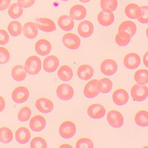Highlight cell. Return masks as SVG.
<instances>
[{"label": "cell", "instance_id": "obj_1", "mask_svg": "<svg viewBox=\"0 0 148 148\" xmlns=\"http://www.w3.org/2000/svg\"><path fill=\"white\" fill-rule=\"evenodd\" d=\"M24 68L27 73L34 75L38 74L41 69V59L36 56H32L25 62Z\"/></svg>", "mask_w": 148, "mask_h": 148}, {"label": "cell", "instance_id": "obj_2", "mask_svg": "<svg viewBox=\"0 0 148 148\" xmlns=\"http://www.w3.org/2000/svg\"><path fill=\"white\" fill-rule=\"evenodd\" d=\"M77 128L75 124L70 120L62 122L59 128V135L62 138L70 139L75 135Z\"/></svg>", "mask_w": 148, "mask_h": 148}, {"label": "cell", "instance_id": "obj_3", "mask_svg": "<svg viewBox=\"0 0 148 148\" xmlns=\"http://www.w3.org/2000/svg\"><path fill=\"white\" fill-rule=\"evenodd\" d=\"M29 89L24 86H18L13 90L11 98L14 102L17 104H22L26 102L29 98Z\"/></svg>", "mask_w": 148, "mask_h": 148}, {"label": "cell", "instance_id": "obj_4", "mask_svg": "<svg viewBox=\"0 0 148 148\" xmlns=\"http://www.w3.org/2000/svg\"><path fill=\"white\" fill-rule=\"evenodd\" d=\"M132 98L138 102L145 101L148 96V89L146 85L135 84L131 89Z\"/></svg>", "mask_w": 148, "mask_h": 148}, {"label": "cell", "instance_id": "obj_5", "mask_svg": "<svg viewBox=\"0 0 148 148\" xmlns=\"http://www.w3.org/2000/svg\"><path fill=\"white\" fill-rule=\"evenodd\" d=\"M56 95L59 99L64 101H69L73 98L74 90L67 83H62L57 87Z\"/></svg>", "mask_w": 148, "mask_h": 148}, {"label": "cell", "instance_id": "obj_6", "mask_svg": "<svg viewBox=\"0 0 148 148\" xmlns=\"http://www.w3.org/2000/svg\"><path fill=\"white\" fill-rule=\"evenodd\" d=\"M107 120L111 127L119 128L123 126L124 118L122 114L116 110H111L107 114Z\"/></svg>", "mask_w": 148, "mask_h": 148}, {"label": "cell", "instance_id": "obj_7", "mask_svg": "<svg viewBox=\"0 0 148 148\" xmlns=\"http://www.w3.org/2000/svg\"><path fill=\"white\" fill-rule=\"evenodd\" d=\"M62 43L66 47L71 50H76L80 47L81 40L77 35L72 33L65 34L62 39Z\"/></svg>", "mask_w": 148, "mask_h": 148}, {"label": "cell", "instance_id": "obj_8", "mask_svg": "<svg viewBox=\"0 0 148 148\" xmlns=\"http://www.w3.org/2000/svg\"><path fill=\"white\" fill-rule=\"evenodd\" d=\"M106 110L104 106L101 104L95 103L90 105L87 109V114L91 119H100L104 117Z\"/></svg>", "mask_w": 148, "mask_h": 148}, {"label": "cell", "instance_id": "obj_9", "mask_svg": "<svg viewBox=\"0 0 148 148\" xmlns=\"http://www.w3.org/2000/svg\"><path fill=\"white\" fill-rule=\"evenodd\" d=\"M141 63V59L140 56L135 53H130L125 55L123 59V64L125 67L133 70L140 66Z\"/></svg>", "mask_w": 148, "mask_h": 148}, {"label": "cell", "instance_id": "obj_10", "mask_svg": "<svg viewBox=\"0 0 148 148\" xmlns=\"http://www.w3.org/2000/svg\"><path fill=\"white\" fill-rule=\"evenodd\" d=\"M101 71L104 75L107 76L112 75L117 71V64L113 59H107L102 62L100 66Z\"/></svg>", "mask_w": 148, "mask_h": 148}, {"label": "cell", "instance_id": "obj_11", "mask_svg": "<svg viewBox=\"0 0 148 148\" xmlns=\"http://www.w3.org/2000/svg\"><path fill=\"white\" fill-rule=\"evenodd\" d=\"M118 30L119 33L122 34L131 38L136 33V25L135 23L131 21H126L120 24Z\"/></svg>", "mask_w": 148, "mask_h": 148}, {"label": "cell", "instance_id": "obj_12", "mask_svg": "<svg viewBox=\"0 0 148 148\" xmlns=\"http://www.w3.org/2000/svg\"><path fill=\"white\" fill-rule=\"evenodd\" d=\"M35 24L38 29L43 32H51L56 30V26L54 21L48 18L41 17L36 18Z\"/></svg>", "mask_w": 148, "mask_h": 148}, {"label": "cell", "instance_id": "obj_13", "mask_svg": "<svg viewBox=\"0 0 148 148\" xmlns=\"http://www.w3.org/2000/svg\"><path fill=\"white\" fill-rule=\"evenodd\" d=\"M78 33L83 38H88L94 32V25L92 23L85 20L81 22L78 25Z\"/></svg>", "mask_w": 148, "mask_h": 148}, {"label": "cell", "instance_id": "obj_14", "mask_svg": "<svg viewBox=\"0 0 148 148\" xmlns=\"http://www.w3.org/2000/svg\"><path fill=\"white\" fill-rule=\"evenodd\" d=\"M35 107L40 112L48 114L53 110L54 104L51 101L47 98H41L36 101Z\"/></svg>", "mask_w": 148, "mask_h": 148}, {"label": "cell", "instance_id": "obj_15", "mask_svg": "<svg viewBox=\"0 0 148 148\" xmlns=\"http://www.w3.org/2000/svg\"><path fill=\"white\" fill-rule=\"evenodd\" d=\"M46 125V120L41 115H36L32 117L29 123V126L32 130L36 132L42 131Z\"/></svg>", "mask_w": 148, "mask_h": 148}, {"label": "cell", "instance_id": "obj_16", "mask_svg": "<svg viewBox=\"0 0 148 148\" xmlns=\"http://www.w3.org/2000/svg\"><path fill=\"white\" fill-rule=\"evenodd\" d=\"M98 80L93 79L88 82L83 88V95L87 98H93L98 96L99 91L97 88Z\"/></svg>", "mask_w": 148, "mask_h": 148}, {"label": "cell", "instance_id": "obj_17", "mask_svg": "<svg viewBox=\"0 0 148 148\" xmlns=\"http://www.w3.org/2000/svg\"><path fill=\"white\" fill-rule=\"evenodd\" d=\"M59 65V60L56 56L51 55L46 58L43 61L44 71L48 73H53L57 70Z\"/></svg>", "mask_w": 148, "mask_h": 148}, {"label": "cell", "instance_id": "obj_18", "mask_svg": "<svg viewBox=\"0 0 148 148\" xmlns=\"http://www.w3.org/2000/svg\"><path fill=\"white\" fill-rule=\"evenodd\" d=\"M35 49L37 54L41 56H46L51 51L52 46L49 41L46 39H40L36 41Z\"/></svg>", "mask_w": 148, "mask_h": 148}, {"label": "cell", "instance_id": "obj_19", "mask_svg": "<svg viewBox=\"0 0 148 148\" xmlns=\"http://www.w3.org/2000/svg\"><path fill=\"white\" fill-rule=\"evenodd\" d=\"M129 95L127 91L122 88L115 90L112 95V100L114 104L117 106H123L127 103Z\"/></svg>", "mask_w": 148, "mask_h": 148}, {"label": "cell", "instance_id": "obj_20", "mask_svg": "<svg viewBox=\"0 0 148 148\" xmlns=\"http://www.w3.org/2000/svg\"><path fill=\"white\" fill-rule=\"evenodd\" d=\"M77 76L82 80H88L94 74V69L89 64H82L77 69Z\"/></svg>", "mask_w": 148, "mask_h": 148}, {"label": "cell", "instance_id": "obj_21", "mask_svg": "<svg viewBox=\"0 0 148 148\" xmlns=\"http://www.w3.org/2000/svg\"><path fill=\"white\" fill-rule=\"evenodd\" d=\"M16 141L21 145H24L29 141L31 138V133L29 130L26 127H22L18 128L15 133Z\"/></svg>", "mask_w": 148, "mask_h": 148}, {"label": "cell", "instance_id": "obj_22", "mask_svg": "<svg viewBox=\"0 0 148 148\" xmlns=\"http://www.w3.org/2000/svg\"><path fill=\"white\" fill-rule=\"evenodd\" d=\"M86 9L85 6L80 4H75L72 6L70 10V16L72 19L80 21L84 18L86 16Z\"/></svg>", "mask_w": 148, "mask_h": 148}, {"label": "cell", "instance_id": "obj_23", "mask_svg": "<svg viewBox=\"0 0 148 148\" xmlns=\"http://www.w3.org/2000/svg\"><path fill=\"white\" fill-rule=\"evenodd\" d=\"M22 31L24 36L29 39H35L38 34V27L32 22H27L23 27Z\"/></svg>", "mask_w": 148, "mask_h": 148}, {"label": "cell", "instance_id": "obj_24", "mask_svg": "<svg viewBox=\"0 0 148 148\" xmlns=\"http://www.w3.org/2000/svg\"><path fill=\"white\" fill-rule=\"evenodd\" d=\"M58 24L62 30L66 32L72 30L75 25L73 19L71 16L67 15H63L59 17L58 20Z\"/></svg>", "mask_w": 148, "mask_h": 148}, {"label": "cell", "instance_id": "obj_25", "mask_svg": "<svg viewBox=\"0 0 148 148\" xmlns=\"http://www.w3.org/2000/svg\"><path fill=\"white\" fill-rule=\"evenodd\" d=\"M115 19V16L112 12H106L101 11L98 15V21L102 26L108 27L112 25Z\"/></svg>", "mask_w": 148, "mask_h": 148}, {"label": "cell", "instance_id": "obj_26", "mask_svg": "<svg viewBox=\"0 0 148 148\" xmlns=\"http://www.w3.org/2000/svg\"><path fill=\"white\" fill-rule=\"evenodd\" d=\"M58 77L62 81L68 82L72 79L73 72L72 69L67 65H64L60 67L58 71Z\"/></svg>", "mask_w": 148, "mask_h": 148}, {"label": "cell", "instance_id": "obj_27", "mask_svg": "<svg viewBox=\"0 0 148 148\" xmlns=\"http://www.w3.org/2000/svg\"><path fill=\"white\" fill-rule=\"evenodd\" d=\"M11 75L14 80L21 82L26 78L27 72L22 65H16L12 69Z\"/></svg>", "mask_w": 148, "mask_h": 148}, {"label": "cell", "instance_id": "obj_28", "mask_svg": "<svg viewBox=\"0 0 148 148\" xmlns=\"http://www.w3.org/2000/svg\"><path fill=\"white\" fill-rule=\"evenodd\" d=\"M125 13L131 19H137L141 14V8L136 4H128L125 9Z\"/></svg>", "mask_w": 148, "mask_h": 148}, {"label": "cell", "instance_id": "obj_29", "mask_svg": "<svg viewBox=\"0 0 148 148\" xmlns=\"http://www.w3.org/2000/svg\"><path fill=\"white\" fill-rule=\"evenodd\" d=\"M113 84L112 82L109 78H101L100 80L98 82L97 84V88L101 93H108L112 89Z\"/></svg>", "mask_w": 148, "mask_h": 148}, {"label": "cell", "instance_id": "obj_30", "mask_svg": "<svg viewBox=\"0 0 148 148\" xmlns=\"http://www.w3.org/2000/svg\"><path fill=\"white\" fill-rule=\"evenodd\" d=\"M100 4L103 11L106 12H112L116 10L118 2L117 0H101Z\"/></svg>", "mask_w": 148, "mask_h": 148}, {"label": "cell", "instance_id": "obj_31", "mask_svg": "<svg viewBox=\"0 0 148 148\" xmlns=\"http://www.w3.org/2000/svg\"><path fill=\"white\" fill-rule=\"evenodd\" d=\"M148 113L146 110H140L135 116V121L136 125L142 127H146L148 125Z\"/></svg>", "mask_w": 148, "mask_h": 148}, {"label": "cell", "instance_id": "obj_32", "mask_svg": "<svg viewBox=\"0 0 148 148\" xmlns=\"http://www.w3.org/2000/svg\"><path fill=\"white\" fill-rule=\"evenodd\" d=\"M13 140V133L10 128L8 127L0 128V142L8 144Z\"/></svg>", "mask_w": 148, "mask_h": 148}, {"label": "cell", "instance_id": "obj_33", "mask_svg": "<svg viewBox=\"0 0 148 148\" xmlns=\"http://www.w3.org/2000/svg\"><path fill=\"white\" fill-rule=\"evenodd\" d=\"M22 24L17 21H11L8 26V30L9 34L12 36L20 35L22 32Z\"/></svg>", "mask_w": 148, "mask_h": 148}, {"label": "cell", "instance_id": "obj_34", "mask_svg": "<svg viewBox=\"0 0 148 148\" xmlns=\"http://www.w3.org/2000/svg\"><path fill=\"white\" fill-rule=\"evenodd\" d=\"M135 80L138 84L146 85L148 83V72L147 69L138 70L134 75Z\"/></svg>", "mask_w": 148, "mask_h": 148}, {"label": "cell", "instance_id": "obj_35", "mask_svg": "<svg viewBox=\"0 0 148 148\" xmlns=\"http://www.w3.org/2000/svg\"><path fill=\"white\" fill-rule=\"evenodd\" d=\"M23 9L17 3H13L8 9L9 16L14 19L19 18L23 14Z\"/></svg>", "mask_w": 148, "mask_h": 148}, {"label": "cell", "instance_id": "obj_36", "mask_svg": "<svg viewBox=\"0 0 148 148\" xmlns=\"http://www.w3.org/2000/svg\"><path fill=\"white\" fill-rule=\"evenodd\" d=\"M32 114V111L31 109L27 106H24L18 111L17 115L18 120L21 122H27L30 119Z\"/></svg>", "mask_w": 148, "mask_h": 148}, {"label": "cell", "instance_id": "obj_37", "mask_svg": "<svg viewBox=\"0 0 148 148\" xmlns=\"http://www.w3.org/2000/svg\"><path fill=\"white\" fill-rule=\"evenodd\" d=\"M30 146L32 148H46L48 147L46 140L40 136H36L32 139Z\"/></svg>", "mask_w": 148, "mask_h": 148}, {"label": "cell", "instance_id": "obj_38", "mask_svg": "<svg viewBox=\"0 0 148 148\" xmlns=\"http://www.w3.org/2000/svg\"><path fill=\"white\" fill-rule=\"evenodd\" d=\"M75 147L77 148H92L94 147V145L90 139L88 138H82L77 141Z\"/></svg>", "mask_w": 148, "mask_h": 148}, {"label": "cell", "instance_id": "obj_39", "mask_svg": "<svg viewBox=\"0 0 148 148\" xmlns=\"http://www.w3.org/2000/svg\"><path fill=\"white\" fill-rule=\"evenodd\" d=\"M130 39L127 37V36L124 35L122 34L119 33L115 35V42L116 43L120 46H125L127 45H128L130 41Z\"/></svg>", "mask_w": 148, "mask_h": 148}, {"label": "cell", "instance_id": "obj_40", "mask_svg": "<svg viewBox=\"0 0 148 148\" xmlns=\"http://www.w3.org/2000/svg\"><path fill=\"white\" fill-rule=\"evenodd\" d=\"M11 55L9 51L4 47L0 46V64H4L9 62Z\"/></svg>", "mask_w": 148, "mask_h": 148}, {"label": "cell", "instance_id": "obj_41", "mask_svg": "<svg viewBox=\"0 0 148 148\" xmlns=\"http://www.w3.org/2000/svg\"><path fill=\"white\" fill-rule=\"evenodd\" d=\"M140 8L141 14L137 19L142 24H147L148 22V8L147 6H143Z\"/></svg>", "mask_w": 148, "mask_h": 148}, {"label": "cell", "instance_id": "obj_42", "mask_svg": "<svg viewBox=\"0 0 148 148\" xmlns=\"http://www.w3.org/2000/svg\"><path fill=\"white\" fill-rule=\"evenodd\" d=\"M9 35L8 32L3 29H0V45H4L9 42Z\"/></svg>", "mask_w": 148, "mask_h": 148}, {"label": "cell", "instance_id": "obj_43", "mask_svg": "<svg viewBox=\"0 0 148 148\" xmlns=\"http://www.w3.org/2000/svg\"><path fill=\"white\" fill-rule=\"evenodd\" d=\"M35 3V0H17L18 5L22 8H28L33 6Z\"/></svg>", "mask_w": 148, "mask_h": 148}, {"label": "cell", "instance_id": "obj_44", "mask_svg": "<svg viewBox=\"0 0 148 148\" xmlns=\"http://www.w3.org/2000/svg\"><path fill=\"white\" fill-rule=\"evenodd\" d=\"M11 4V0H2L0 3V11H4Z\"/></svg>", "mask_w": 148, "mask_h": 148}, {"label": "cell", "instance_id": "obj_45", "mask_svg": "<svg viewBox=\"0 0 148 148\" xmlns=\"http://www.w3.org/2000/svg\"><path fill=\"white\" fill-rule=\"evenodd\" d=\"M6 107V101L3 96H0V112H1Z\"/></svg>", "mask_w": 148, "mask_h": 148}, {"label": "cell", "instance_id": "obj_46", "mask_svg": "<svg viewBox=\"0 0 148 148\" xmlns=\"http://www.w3.org/2000/svg\"><path fill=\"white\" fill-rule=\"evenodd\" d=\"M147 58H148V52H146L144 56H143V63H144L145 66L147 67Z\"/></svg>", "mask_w": 148, "mask_h": 148}, {"label": "cell", "instance_id": "obj_47", "mask_svg": "<svg viewBox=\"0 0 148 148\" xmlns=\"http://www.w3.org/2000/svg\"><path fill=\"white\" fill-rule=\"evenodd\" d=\"M60 147H72V146L68 144H64V145H62L59 146Z\"/></svg>", "mask_w": 148, "mask_h": 148}, {"label": "cell", "instance_id": "obj_48", "mask_svg": "<svg viewBox=\"0 0 148 148\" xmlns=\"http://www.w3.org/2000/svg\"><path fill=\"white\" fill-rule=\"evenodd\" d=\"M79 1L82 3H88L90 2L91 0H79Z\"/></svg>", "mask_w": 148, "mask_h": 148}, {"label": "cell", "instance_id": "obj_49", "mask_svg": "<svg viewBox=\"0 0 148 148\" xmlns=\"http://www.w3.org/2000/svg\"><path fill=\"white\" fill-rule=\"evenodd\" d=\"M61 1H69V0H61Z\"/></svg>", "mask_w": 148, "mask_h": 148}, {"label": "cell", "instance_id": "obj_50", "mask_svg": "<svg viewBox=\"0 0 148 148\" xmlns=\"http://www.w3.org/2000/svg\"><path fill=\"white\" fill-rule=\"evenodd\" d=\"M1 1H2V0H0V3H1Z\"/></svg>", "mask_w": 148, "mask_h": 148}]
</instances>
